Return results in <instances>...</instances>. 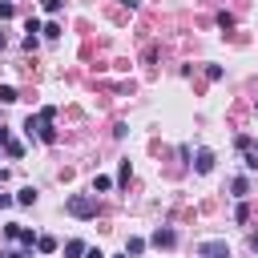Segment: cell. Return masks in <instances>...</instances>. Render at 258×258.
<instances>
[{
	"label": "cell",
	"mask_w": 258,
	"mask_h": 258,
	"mask_svg": "<svg viewBox=\"0 0 258 258\" xmlns=\"http://www.w3.org/2000/svg\"><path fill=\"white\" fill-rule=\"evenodd\" d=\"M64 210H69L73 218L89 222V218H97V198H93V194H73V198L64 202Z\"/></svg>",
	"instance_id": "cell-1"
},
{
	"label": "cell",
	"mask_w": 258,
	"mask_h": 258,
	"mask_svg": "<svg viewBox=\"0 0 258 258\" xmlns=\"http://www.w3.org/2000/svg\"><path fill=\"white\" fill-rule=\"evenodd\" d=\"M198 258H230V246H226L222 238H206V242L198 246Z\"/></svg>",
	"instance_id": "cell-2"
},
{
	"label": "cell",
	"mask_w": 258,
	"mask_h": 258,
	"mask_svg": "<svg viewBox=\"0 0 258 258\" xmlns=\"http://www.w3.org/2000/svg\"><path fill=\"white\" fill-rule=\"evenodd\" d=\"M149 242H153V246H157V250H173V246H177V234H173V230H169V226H157V230H153V238H149Z\"/></svg>",
	"instance_id": "cell-3"
},
{
	"label": "cell",
	"mask_w": 258,
	"mask_h": 258,
	"mask_svg": "<svg viewBox=\"0 0 258 258\" xmlns=\"http://www.w3.org/2000/svg\"><path fill=\"white\" fill-rule=\"evenodd\" d=\"M214 161H218V157H214L210 149H198V153H194V169H198V173H210Z\"/></svg>",
	"instance_id": "cell-4"
},
{
	"label": "cell",
	"mask_w": 258,
	"mask_h": 258,
	"mask_svg": "<svg viewBox=\"0 0 258 258\" xmlns=\"http://www.w3.org/2000/svg\"><path fill=\"white\" fill-rule=\"evenodd\" d=\"M16 202H20V206H36V189H32V185H20V189H16Z\"/></svg>",
	"instance_id": "cell-5"
},
{
	"label": "cell",
	"mask_w": 258,
	"mask_h": 258,
	"mask_svg": "<svg viewBox=\"0 0 258 258\" xmlns=\"http://www.w3.org/2000/svg\"><path fill=\"white\" fill-rule=\"evenodd\" d=\"M230 189H234V198H242V202H246V194H250V181H246V177H234V181H230Z\"/></svg>",
	"instance_id": "cell-6"
},
{
	"label": "cell",
	"mask_w": 258,
	"mask_h": 258,
	"mask_svg": "<svg viewBox=\"0 0 258 258\" xmlns=\"http://www.w3.org/2000/svg\"><path fill=\"white\" fill-rule=\"evenodd\" d=\"M81 254H85V242H81V238L64 242V258H81Z\"/></svg>",
	"instance_id": "cell-7"
},
{
	"label": "cell",
	"mask_w": 258,
	"mask_h": 258,
	"mask_svg": "<svg viewBox=\"0 0 258 258\" xmlns=\"http://www.w3.org/2000/svg\"><path fill=\"white\" fill-rule=\"evenodd\" d=\"M36 250H40V254H52V250H56V238H48V234L36 238Z\"/></svg>",
	"instance_id": "cell-8"
},
{
	"label": "cell",
	"mask_w": 258,
	"mask_h": 258,
	"mask_svg": "<svg viewBox=\"0 0 258 258\" xmlns=\"http://www.w3.org/2000/svg\"><path fill=\"white\" fill-rule=\"evenodd\" d=\"M12 101H20L16 89H12V85H0V105H12Z\"/></svg>",
	"instance_id": "cell-9"
},
{
	"label": "cell",
	"mask_w": 258,
	"mask_h": 258,
	"mask_svg": "<svg viewBox=\"0 0 258 258\" xmlns=\"http://www.w3.org/2000/svg\"><path fill=\"white\" fill-rule=\"evenodd\" d=\"M40 125H44V121H40V117H32V113H28V121H24V133H28V137H32V133H40Z\"/></svg>",
	"instance_id": "cell-10"
},
{
	"label": "cell",
	"mask_w": 258,
	"mask_h": 258,
	"mask_svg": "<svg viewBox=\"0 0 258 258\" xmlns=\"http://www.w3.org/2000/svg\"><path fill=\"white\" fill-rule=\"evenodd\" d=\"M141 250H145V238H129L125 242V254H141Z\"/></svg>",
	"instance_id": "cell-11"
},
{
	"label": "cell",
	"mask_w": 258,
	"mask_h": 258,
	"mask_svg": "<svg viewBox=\"0 0 258 258\" xmlns=\"http://www.w3.org/2000/svg\"><path fill=\"white\" fill-rule=\"evenodd\" d=\"M16 16V4L12 0H0V20H12Z\"/></svg>",
	"instance_id": "cell-12"
},
{
	"label": "cell",
	"mask_w": 258,
	"mask_h": 258,
	"mask_svg": "<svg viewBox=\"0 0 258 258\" xmlns=\"http://www.w3.org/2000/svg\"><path fill=\"white\" fill-rule=\"evenodd\" d=\"M40 32H44V36H48V40H56V36H60V24H56V20H48V24H44V28H40Z\"/></svg>",
	"instance_id": "cell-13"
},
{
	"label": "cell",
	"mask_w": 258,
	"mask_h": 258,
	"mask_svg": "<svg viewBox=\"0 0 258 258\" xmlns=\"http://www.w3.org/2000/svg\"><path fill=\"white\" fill-rule=\"evenodd\" d=\"M40 141L52 145V141H56V129H52V125H40Z\"/></svg>",
	"instance_id": "cell-14"
},
{
	"label": "cell",
	"mask_w": 258,
	"mask_h": 258,
	"mask_svg": "<svg viewBox=\"0 0 258 258\" xmlns=\"http://www.w3.org/2000/svg\"><path fill=\"white\" fill-rule=\"evenodd\" d=\"M4 149H8V157H24V141H8Z\"/></svg>",
	"instance_id": "cell-15"
},
{
	"label": "cell",
	"mask_w": 258,
	"mask_h": 258,
	"mask_svg": "<svg viewBox=\"0 0 258 258\" xmlns=\"http://www.w3.org/2000/svg\"><path fill=\"white\" fill-rule=\"evenodd\" d=\"M105 189H113V181L109 177H93V194H105Z\"/></svg>",
	"instance_id": "cell-16"
},
{
	"label": "cell",
	"mask_w": 258,
	"mask_h": 258,
	"mask_svg": "<svg viewBox=\"0 0 258 258\" xmlns=\"http://www.w3.org/2000/svg\"><path fill=\"white\" fill-rule=\"evenodd\" d=\"M242 165H246V169H258V153L246 149V153H242Z\"/></svg>",
	"instance_id": "cell-17"
},
{
	"label": "cell",
	"mask_w": 258,
	"mask_h": 258,
	"mask_svg": "<svg viewBox=\"0 0 258 258\" xmlns=\"http://www.w3.org/2000/svg\"><path fill=\"white\" fill-rule=\"evenodd\" d=\"M24 32H28V36H36V32H40V20H36V16H28V20H24Z\"/></svg>",
	"instance_id": "cell-18"
},
{
	"label": "cell",
	"mask_w": 258,
	"mask_h": 258,
	"mask_svg": "<svg viewBox=\"0 0 258 258\" xmlns=\"http://www.w3.org/2000/svg\"><path fill=\"white\" fill-rule=\"evenodd\" d=\"M36 117H40V121H44V125H52V117H56V109H52V105H44V109H40V113H36Z\"/></svg>",
	"instance_id": "cell-19"
},
{
	"label": "cell",
	"mask_w": 258,
	"mask_h": 258,
	"mask_svg": "<svg viewBox=\"0 0 258 258\" xmlns=\"http://www.w3.org/2000/svg\"><path fill=\"white\" fill-rule=\"evenodd\" d=\"M250 141H254V137H246V133H238V137H234V145H238V153H246V149H250Z\"/></svg>",
	"instance_id": "cell-20"
},
{
	"label": "cell",
	"mask_w": 258,
	"mask_h": 258,
	"mask_svg": "<svg viewBox=\"0 0 258 258\" xmlns=\"http://www.w3.org/2000/svg\"><path fill=\"white\" fill-rule=\"evenodd\" d=\"M129 173H133V169H129V161H121V169H117V185H125V181H129Z\"/></svg>",
	"instance_id": "cell-21"
},
{
	"label": "cell",
	"mask_w": 258,
	"mask_h": 258,
	"mask_svg": "<svg viewBox=\"0 0 258 258\" xmlns=\"http://www.w3.org/2000/svg\"><path fill=\"white\" fill-rule=\"evenodd\" d=\"M246 218H250V206H246V202H238V210H234V222H246Z\"/></svg>",
	"instance_id": "cell-22"
},
{
	"label": "cell",
	"mask_w": 258,
	"mask_h": 258,
	"mask_svg": "<svg viewBox=\"0 0 258 258\" xmlns=\"http://www.w3.org/2000/svg\"><path fill=\"white\" fill-rule=\"evenodd\" d=\"M60 8H64V0H44V12H48V16H56Z\"/></svg>",
	"instance_id": "cell-23"
},
{
	"label": "cell",
	"mask_w": 258,
	"mask_h": 258,
	"mask_svg": "<svg viewBox=\"0 0 258 258\" xmlns=\"http://www.w3.org/2000/svg\"><path fill=\"white\" fill-rule=\"evenodd\" d=\"M206 77L210 81H222V64H206Z\"/></svg>",
	"instance_id": "cell-24"
},
{
	"label": "cell",
	"mask_w": 258,
	"mask_h": 258,
	"mask_svg": "<svg viewBox=\"0 0 258 258\" xmlns=\"http://www.w3.org/2000/svg\"><path fill=\"white\" fill-rule=\"evenodd\" d=\"M246 246H250V250H254V254H258V230H254V234H250V238H246Z\"/></svg>",
	"instance_id": "cell-25"
},
{
	"label": "cell",
	"mask_w": 258,
	"mask_h": 258,
	"mask_svg": "<svg viewBox=\"0 0 258 258\" xmlns=\"http://www.w3.org/2000/svg\"><path fill=\"white\" fill-rule=\"evenodd\" d=\"M8 141H12V137H8V129L0 125V145H8Z\"/></svg>",
	"instance_id": "cell-26"
},
{
	"label": "cell",
	"mask_w": 258,
	"mask_h": 258,
	"mask_svg": "<svg viewBox=\"0 0 258 258\" xmlns=\"http://www.w3.org/2000/svg\"><path fill=\"white\" fill-rule=\"evenodd\" d=\"M4 44H8V36H4V32H0V48H4Z\"/></svg>",
	"instance_id": "cell-27"
},
{
	"label": "cell",
	"mask_w": 258,
	"mask_h": 258,
	"mask_svg": "<svg viewBox=\"0 0 258 258\" xmlns=\"http://www.w3.org/2000/svg\"><path fill=\"white\" fill-rule=\"evenodd\" d=\"M250 149H254V153H258V141H250Z\"/></svg>",
	"instance_id": "cell-28"
},
{
	"label": "cell",
	"mask_w": 258,
	"mask_h": 258,
	"mask_svg": "<svg viewBox=\"0 0 258 258\" xmlns=\"http://www.w3.org/2000/svg\"><path fill=\"white\" fill-rule=\"evenodd\" d=\"M254 109H258V105H254Z\"/></svg>",
	"instance_id": "cell-29"
}]
</instances>
